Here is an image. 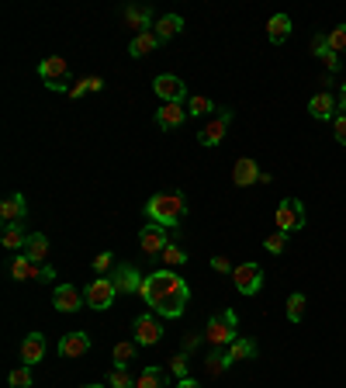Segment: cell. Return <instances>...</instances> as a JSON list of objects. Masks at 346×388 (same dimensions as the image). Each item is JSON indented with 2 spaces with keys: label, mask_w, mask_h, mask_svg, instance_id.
<instances>
[{
  "label": "cell",
  "mask_w": 346,
  "mask_h": 388,
  "mask_svg": "<svg viewBox=\"0 0 346 388\" xmlns=\"http://www.w3.org/2000/svg\"><path fill=\"white\" fill-rule=\"evenodd\" d=\"M142 301L149 305V312H156L160 319H180L187 312V301H190V285L176 274V271H153L146 281H142Z\"/></svg>",
  "instance_id": "6da1fadb"
},
{
  "label": "cell",
  "mask_w": 346,
  "mask_h": 388,
  "mask_svg": "<svg viewBox=\"0 0 346 388\" xmlns=\"http://www.w3.org/2000/svg\"><path fill=\"white\" fill-rule=\"evenodd\" d=\"M146 215L149 222L163 225V229H176L183 218H187V197L180 191H163V194H153L146 201Z\"/></svg>",
  "instance_id": "7a4b0ae2"
},
{
  "label": "cell",
  "mask_w": 346,
  "mask_h": 388,
  "mask_svg": "<svg viewBox=\"0 0 346 388\" xmlns=\"http://www.w3.org/2000/svg\"><path fill=\"white\" fill-rule=\"evenodd\" d=\"M204 340L211 343V350H225L232 340H239V319H236V312L232 308L215 312L208 319V326H204Z\"/></svg>",
  "instance_id": "3957f363"
},
{
  "label": "cell",
  "mask_w": 346,
  "mask_h": 388,
  "mask_svg": "<svg viewBox=\"0 0 346 388\" xmlns=\"http://www.w3.org/2000/svg\"><path fill=\"white\" fill-rule=\"evenodd\" d=\"M38 77L49 91H59V94H70V63L63 56H49L38 63Z\"/></svg>",
  "instance_id": "277c9868"
},
{
  "label": "cell",
  "mask_w": 346,
  "mask_h": 388,
  "mask_svg": "<svg viewBox=\"0 0 346 388\" xmlns=\"http://www.w3.org/2000/svg\"><path fill=\"white\" fill-rule=\"evenodd\" d=\"M273 222H277V232H301L305 229V204L298 197H284L273 211Z\"/></svg>",
  "instance_id": "5b68a950"
},
{
  "label": "cell",
  "mask_w": 346,
  "mask_h": 388,
  "mask_svg": "<svg viewBox=\"0 0 346 388\" xmlns=\"http://www.w3.org/2000/svg\"><path fill=\"white\" fill-rule=\"evenodd\" d=\"M132 340H135L139 347H156V343L163 340L160 315H156V312H142V315H135V322H132Z\"/></svg>",
  "instance_id": "8992f818"
},
{
  "label": "cell",
  "mask_w": 346,
  "mask_h": 388,
  "mask_svg": "<svg viewBox=\"0 0 346 388\" xmlns=\"http://www.w3.org/2000/svg\"><path fill=\"white\" fill-rule=\"evenodd\" d=\"M229 125H232V107H218V111H215V118H211V121L197 132V142H201L204 149H215V146L225 139Z\"/></svg>",
  "instance_id": "52a82bcc"
},
{
  "label": "cell",
  "mask_w": 346,
  "mask_h": 388,
  "mask_svg": "<svg viewBox=\"0 0 346 388\" xmlns=\"http://www.w3.org/2000/svg\"><path fill=\"white\" fill-rule=\"evenodd\" d=\"M114 294H118V288H114V281H111V278H93V281L86 285V291H84L86 308L107 312V308L114 305Z\"/></svg>",
  "instance_id": "ba28073f"
},
{
  "label": "cell",
  "mask_w": 346,
  "mask_h": 388,
  "mask_svg": "<svg viewBox=\"0 0 346 388\" xmlns=\"http://www.w3.org/2000/svg\"><path fill=\"white\" fill-rule=\"evenodd\" d=\"M139 246H142V253H146V257H160V253L170 246V236H167V229H163V225L146 222V225L139 229Z\"/></svg>",
  "instance_id": "9c48e42d"
},
{
  "label": "cell",
  "mask_w": 346,
  "mask_h": 388,
  "mask_svg": "<svg viewBox=\"0 0 346 388\" xmlns=\"http://www.w3.org/2000/svg\"><path fill=\"white\" fill-rule=\"evenodd\" d=\"M153 91H156V97L163 104H183L187 100V84L180 77H173V73H160L153 80Z\"/></svg>",
  "instance_id": "30bf717a"
},
{
  "label": "cell",
  "mask_w": 346,
  "mask_h": 388,
  "mask_svg": "<svg viewBox=\"0 0 346 388\" xmlns=\"http://www.w3.org/2000/svg\"><path fill=\"white\" fill-rule=\"evenodd\" d=\"M232 285L239 294H257L263 288V267L260 264H239L232 271Z\"/></svg>",
  "instance_id": "8fae6325"
},
{
  "label": "cell",
  "mask_w": 346,
  "mask_h": 388,
  "mask_svg": "<svg viewBox=\"0 0 346 388\" xmlns=\"http://www.w3.org/2000/svg\"><path fill=\"white\" fill-rule=\"evenodd\" d=\"M107 278L114 281V288L121 291V294H135V291H142V281H146V278H142L132 264H118Z\"/></svg>",
  "instance_id": "7c38bea8"
},
{
  "label": "cell",
  "mask_w": 346,
  "mask_h": 388,
  "mask_svg": "<svg viewBox=\"0 0 346 388\" xmlns=\"http://www.w3.org/2000/svg\"><path fill=\"white\" fill-rule=\"evenodd\" d=\"M308 114L319 118V121H333V118L340 114V100L329 94V91H319V94L308 100Z\"/></svg>",
  "instance_id": "4fadbf2b"
},
{
  "label": "cell",
  "mask_w": 346,
  "mask_h": 388,
  "mask_svg": "<svg viewBox=\"0 0 346 388\" xmlns=\"http://www.w3.org/2000/svg\"><path fill=\"white\" fill-rule=\"evenodd\" d=\"M52 305H56L59 312H80L86 305V298L77 291V285H59L56 294H52Z\"/></svg>",
  "instance_id": "5bb4252c"
},
{
  "label": "cell",
  "mask_w": 346,
  "mask_h": 388,
  "mask_svg": "<svg viewBox=\"0 0 346 388\" xmlns=\"http://www.w3.org/2000/svg\"><path fill=\"white\" fill-rule=\"evenodd\" d=\"M24 215H28V201H24V194H7V197L0 201V218H3V225H10V222H24Z\"/></svg>",
  "instance_id": "9a60e30c"
},
{
  "label": "cell",
  "mask_w": 346,
  "mask_h": 388,
  "mask_svg": "<svg viewBox=\"0 0 346 388\" xmlns=\"http://www.w3.org/2000/svg\"><path fill=\"white\" fill-rule=\"evenodd\" d=\"M38 361H45V336L42 333H28L24 340H21V364H38Z\"/></svg>",
  "instance_id": "2e32d148"
},
{
  "label": "cell",
  "mask_w": 346,
  "mask_h": 388,
  "mask_svg": "<svg viewBox=\"0 0 346 388\" xmlns=\"http://www.w3.org/2000/svg\"><path fill=\"white\" fill-rule=\"evenodd\" d=\"M183 118H187V104H163L160 111H156V125L163 128V132H173V128H180L183 125Z\"/></svg>",
  "instance_id": "e0dca14e"
},
{
  "label": "cell",
  "mask_w": 346,
  "mask_h": 388,
  "mask_svg": "<svg viewBox=\"0 0 346 388\" xmlns=\"http://www.w3.org/2000/svg\"><path fill=\"white\" fill-rule=\"evenodd\" d=\"M257 181H260L257 160L239 156V160H236V167H232V184H236V188H250V184H257Z\"/></svg>",
  "instance_id": "ac0fdd59"
},
{
  "label": "cell",
  "mask_w": 346,
  "mask_h": 388,
  "mask_svg": "<svg viewBox=\"0 0 346 388\" xmlns=\"http://www.w3.org/2000/svg\"><path fill=\"white\" fill-rule=\"evenodd\" d=\"M156 49H160L156 31H139V35H132V42H128V56H132V59H142V56H149V52H156Z\"/></svg>",
  "instance_id": "d6986e66"
},
{
  "label": "cell",
  "mask_w": 346,
  "mask_h": 388,
  "mask_svg": "<svg viewBox=\"0 0 346 388\" xmlns=\"http://www.w3.org/2000/svg\"><path fill=\"white\" fill-rule=\"evenodd\" d=\"M10 274H14V281H38V274H42V264H35L31 257L17 253V257L10 260Z\"/></svg>",
  "instance_id": "ffe728a7"
},
{
  "label": "cell",
  "mask_w": 346,
  "mask_h": 388,
  "mask_svg": "<svg viewBox=\"0 0 346 388\" xmlns=\"http://www.w3.org/2000/svg\"><path fill=\"white\" fill-rule=\"evenodd\" d=\"M86 350H90V336L80 333V329H77V333H66V336L59 340V354H63V357H84Z\"/></svg>",
  "instance_id": "44dd1931"
},
{
  "label": "cell",
  "mask_w": 346,
  "mask_h": 388,
  "mask_svg": "<svg viewBox=\"0 0 346 388\" xmlns=\"http://www.w3.org/2000/svg\"><path fill=\"white\" fill-rule=\"evenodd\" d=\"M125 21L135 28V35L156 28V24H153V7H125Z\"/></svg>",
  "instance_id": "7402d4cb"
},
{
  "label": "cell",
  "mask_w": 346,
  "mask_h": 388,
  "mask_svg": "<svg viewBox=\"0 0 346 388\" xmlns=\"http://www.w3.org/2000/svg\"><path fill=\"white\" fill-rule=\"evenodd\" d=\"M266 35H270L273 45H284V42L291 38V17H287V14H273V17L266 21Z\"/></svg>",
  "instance_id": "603a6c76"
},
{
  "label": "cell",
  "mask_w": 346,
  "mask_h": 388,
  "mask_svg": "<svg viewBox=\"0 0 346 388\" xmlns=\"http://www.w3.org/2000/svg\"><path fill=\"white\" fill-rule=\"evenodd\" d=\"M24 257H31L35 264H45L49 260V236L45 232H31L28 243H24Z\"/></svg>",
  "instance_id": "cb8c5ba5"
},
{
  "label": "cell",
  "mask_w": 346,
  "mask_h": 388,
  "mask_svg": "<svg viewBox=\"0 0 346 388\" xmlns=\"http://www.w3.org/2000/svg\"><path fill=\"white\" fill-rule=\"evenodd\" d=\"M180 28H183V17H180V14H163L153 31H156V38H160V45H163V42H170L173 35H180Z\"/></svg>",
  "instance_id": "d4e9b609"
},
{
  "label": "cell",
  "mask_w": 346,
  "mask_h": 388,
  "mask_svg": "<svg viewBox=\"0 0 346 388\" xmlns=\"http://www.w3.org/2000/svg\"><path fill=\"white\" fill-rule=\"evenodd\" d=\"M0 243H3V250H21V253H24V243H28V236H24L21 222H10V225H3V232H0Z\"/></svg>",
  "instance_id": "484cf974"
},
{
  "label": "cell",
  "mask_w": 346,
  "mask_h": 388,
  "mask_svg": "<svg viewBox=\"0 0 346 388\" xmlns=\"http://www.w3.org/2000/svg\"><path fill=\"white\" fill-rule=\"evenodd\" d=\"M135 357H139V343H135V340H121V343H114V350H111L114 368H128Z\"/></svg>",
  "instance_id": "4316f807"
},
{
  "label": "cell",
  "mask_w": 346,
  "mask_h": 388,
  "mask_svg": "<svg viewBox=\"0 0 346 388\" xmlns=\"http://www.w3.org/2000/svg\"><path fill=\"white\" fill-rule=\"evenodd\" d=\"M225 354H229V361L236 364V361H250V357H257V343L253 340H232L229 347H225Z\"/></svg>",
  "instance_id": "83f0119b"
},
{
  "label": "cell",
  "mask_w": 346,
  "mask_h": 388,
  "mask_svg": "<svg viewBox=\"0 0 346 388\" xmlns=\"http://www.w3.org/2000/svg\"><path fill=\"white\" fill-rule=\"evenodd\" d=\"M187 264V250L180 246V243H170L163 253H160V267H167V271H176V267H183Z\"/></svg>",
  "instance_id": "f1b7e54d"
},
{
  "label": "cell",
  "mask_w": 346,
  "mask_h": 388,
  "mask_svg": "<svg viewBox=\"0 0 346 388\" xmlns=\"http://www.w3.org/2000/svg\"><path fill=\"white\" fill-rule=\"evenodd\" d=\"M229 368H232V361H229V354H225V350H211V354L204 357V371H208L211 378L225 375Z\"/></svg>",
  "instance_id": "f546056e"
},
{
  "label": "cell",
  "mask_w": 346,
  "mask_h": 388,
  "mask_svg": "<svg viewBox=\"0 0 346 388\" xmlns=\"http://www.w3.org/2000/svg\"><path fill=\"white\" fill-rule=\"evenodd\" d=\"M211 111H218L211 97H204V94L187 97V114H190V118H204V114H211Z\"/></svg>",
  "instance_id": "4dcf8cb0"
},
{
  "label": "cell",
  "mask_w": 346,
  "mask_h": 388,
  "mask_svg": "<svg viewBox=\"0 0 346 388\" xmlns=\"http://www.w3.org/2000/svg\"><path fill=\"white\" fill-rule=\"evenodd\" d=\"M135 388H163V371L160 368H142L139 371V378H135Z\"/></svg>",
  "instance_id": "1f68e13d"
},
{
  "label": "cell",
  "mask_w": 346,
  "mask_h": 388,
  "mask_svg": "<svg viewBox=\"0 0 346 388\" xmlns=\"http://www.w3.org/2000/svg\"><path fill=\"white\" fill-rule=\"evenodd\" d=\"M305 305H308V298H305L301 291L287 294V322H301V315H305Z\"/></svg>",
  "instance_id": "d6a6232c"
},
{
  "label": "cell",
  "mask_w": 346,
  "mask_h": 388,
  "mask_svg": "<svg viewBox=\"0 0 346 388\" xmlns=\"http://www.w3.org/2000/svg\"><path fill=\"white\" fill-rule=\"evenodd\" d=\"M7 382H10V388H31L35 385V375H31L28 364H21V368H14V371L7 375Z\"/></svg>",
  "instance_id": "836d02e7"
},
{
  "label": "cell",
  "mask_w": 346,
  "mask_h": 388,
  "mask_svg": "<svg viewBox=\"0 0 346 388\" xmlns=\"http://www.w3.org/2000/svg\"><path fill=\"white\" fill-rule=\"evenodd\" d=\"M326 42H329V52H346V24H336V28H329V35H326Z\"/></svg>",
  "instance_id": "e575fe53"
},
{
  "label": "cell",
  "mask_w": 346,
  "mask_h": 388,
  "mask_svg": "<svg viewBox=\"0 0 346 388\" xmlns=\"http://www.w3.org/2000/svg\"><path fill=\"white\" fill-rule=\"evenodd\" d=\"M287 239H291L287 232H270V236L263 239V250L277 257V253H284V250H287Z\"/></svg>",
  "instance_id": "d590c367"
},
{
  "label": "cell",
  "mask_w": 346,
  "mask_h": 388,
  "mask_svg": "<svg viewBox=\"0 0 346 388\" xmlns=\"http://www.w3.org/2000/svg\"><path fill=\"white\" fill-rule=\"evenodd\" d=\"M111 271H114V253H111V250L97 253V257H93V274H97V278H107Z\"/></svg>",
  "instance_id": "8d00e7d4"
},
{
  "label": "cell",
  "mask_w": 346,
  "mask_h": 388,
  "mask_svg": "<svg viewBox=\"0 0 346 388\" xmlns=\"http://www.w3.org/2000/svg\"><path fill=\"white\" fill-rule=\"evenodd\" d=\"M107 385H111V388H135V385H132V375H128L125 368H111Z\"/></svg>",
  "instance_id": "74e56055"
},
{
  "label": "cell",
  "mask_w": 346,
  "mask_h": 388,
  "mask_svg": "<svg viewBox=\"0 0 346 388\" xmlns=\"http://www.w3.org/2000/svg\"><path fill=\"white\" fill-rule=\"evenodd\" d=\"M187 357H190V354H183V350H180V354H173V357H170V371L176 375V382H180V378H190V375H187V364H190Z\"/></svg>",
  "instance_id": "f35d334b"
},
{
  "label": "cell",
  "mask_w": 346,
  "mask_h": 388,
  "mask_svg": "<svg viewBox=\"0 0 346 388\" xmlns=\"http://www.w3.org/2000/svg\"><path fill=\"white\" fill-rule=\"evenodd\" d=\"M201 343H204V329H201V333H183V343H180V350H183V354H194Z\"/></svg>",
  "instance_id": "ab89813d"
},
{
  "label": "cell",
  "mask_w": 346,
  "mask_h": 388,
  "mask_svg": "<svg viewBox=\"0 0 346 388\" xmlns=\"http://www.w3.org/2000/svg\"><path fill=\"white\" fill-rule=\"evenodd\" d=\"M333 139H336L340 146H346V114H336V118H333Z\"/></svg>",
  "instance_id": "60d3db41"
},
{
  "label": "cell",
  "mask_w": 346,
  "mask_h": 388,
  "mask_svg": "<svg viewBox=\"0 0 346 388\" xmlns=\"http://www.w3.org/2000/svg\"><path fill=\"white\" fill-rule=\"evenodd\" d=\"M211 271H218V274H232L236 267H232L229 257H211Z\"/></svg>",
  "instance_id": "b9f144b4"
},
{
  "label": "cell",
  "mask_w": 346,
  "mask_h": 388,
  "mask_svg": "<svg viewBox=\"0 0 346 388\" xmlns=\"http://www.w3.org/2000/svg\"><path fill=\"white\" fill-rule=\"evenodd\" d=\"M312 52H315L319 59L329 52V42H326V35H315V38H312Z\"/></svg>",
  "instance_id": "7bdbcfd3"
},
{
  "label": "cell",
  "mask_w": 346,
  "mask_h": 388,
  "mask_svg": "<svg viewBox=\"0 0 346 388\" xmlns=\"http://www.w3.org/2000/svg\"><path fill=\"white\" fill-rule=\"evenodd\" d=\"M322 63H326V70H329V73H340V66H343L336 52H326V56H322Z\"/></svg>",
  "instance_id": "ee69618b"
},
{
  "label": "cell",
  "mask_w": 346,
  "mask_h": 388,
  "mask_svg": "<svg viewBox=\"0 0 346 388\" xmlns=\"http://www.w3.org/2000/svg\"><path fill=\"white\" fill-rule=\"evenodd\" d=\"M84 94H90V84H86V77H84V80H77V84L70 87V97H84Z\"/></svg>",
  "instance_id": "f6af8a7d"
},
{
  "label": "cell",
  "mask_w": 346,
  "mask_h": 388,
  "mask_svg": "<svg viewBox=\"0 0 346 388\" xmlns=\"http://www.w3.org/2000/svg\"><path fill=\"white\" fill-rule=\"evenodd\" d=\"M52 278H56V271H52V264H42V274H38V281H42V285H49Z\"/></svg>",
  "instance_id": "bcb514c9"
},
{
  "label": "cell",
  "mask_w": 346,
  "mask_h": 388,
  "mask_svg": "<svg viewBox=\"0 0 346 388\" xmlns=\"http://www.w3.org/2000/svg\"><path fill=\"white\" fill-rule=\"evenodd\" d=\"M173 388H201V385H197L194 378H180V382H176V385H173Z\"/></svg>",
  "instance_id": "7dc6e473"
},
{
  "label": "cell",
  "mask_w": 346,
  "mask_h": 388,
  "mask_svg": "<svg viewBox=\"0 0 346 388\" xmlns=\"http://www.w3.org/2000/svg\"><path fill=\"white\" fill-rule=\"evenodd\" d=\"M336 100H340V114H346V84L340 87V97H336Z\"/></svg>",
  "instance_id": "c3c4849f"
},
{
  "label": "cell",
  "mask_w": 346,
  "mask_h": 388,
  "mask_svg": "<svg viewBox=\"0 0 346 388\" xmlns=\"http://www.w3.org/2000/svg\"><path fill=\"white\" fill-rule=\"evenodd\" d=\"M84 388H111V385H84Z\"/></svg>",
  "instance_id": "681fc988"
}]
</instances>
